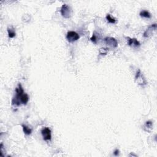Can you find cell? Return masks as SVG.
Returning <instances> with one entry per match:
<instances>
[{
    "label": "cell",
    "instance_id": "obj_1",
    "mask_svg": "<svg viewBox=\"0 0 157 157\" xmlns=\"http://www.w3.org/2000/svg\"><path fill=\"white\" fill-rule=\"evenodd\" d=\"M16 95L12 101V105L19 106L20 104H26L29 101V96L27 94L24 93L22 85L19 83L16 89Z\"/></svg>",
    "mask_w": 157,
    "mask_h": 157
},
{
    "label": "cell",
    "instance_id": "obj_2",
    "mask_svg": "<svg viewBox=\"0 0 157 157\" xmlns=\"http://www.w3.org/2000/svg\"><path fill=\"white\" fill-rule=\"evenodd\" d=\"M61 14L64 17L69 18L72 14V10L71 7L68 4H64L61 8Z\"/></svg>",
    "mask_w": 157,
    "mask_h": 157
},
{
    "label": "cell",
    "instance_id": "obj_3",
    "mask_svg": "<svg viewBox=\"0 0 157 157\" xmlns=\"http://www.w3.org/2000/svg\"><path fill=\"white\" fill-rule=\"evenodd\" d=\"M79 38H80L79 35L75 31H70L67 33L66 38L69 42H74L77 41Z\"/></svg>",
    "mask_w": 157,
    "mask_h": 157
},
{
    "label": "cell",
    "instance_id": "obj_4",
    "mask_svg": "<svg viewBox=\"0 0 157 157\" xmlns=\"http://www.w3.org/2000/svg\"><path fill=\"white\" fill-rule=\"evenodd\" d=\"M135 80L140 85H144L147 84V82H146L144 77H143V75H142L141 71H140V69L138 70L136 74Z\"/></svg>",
    "mask_w": 157,
    "mask_h": 157
},
{
    "label": "cell",
    "instance_id": "obj_5",
    "mask_svg": "<svg viewBox=\"0 0 157 157\" xmlns=\"http://www.w3.org/2000/svg\"><path fill=\"white\" fill-rule=\"evenodd\" d=\"M43 139L44 140H50L52 139V132L49 128L46 127L44 128L41 131Z\"/></svg>",
    "mask_w": 157,
    "mask_h": 157
},
{
    "label": "cell",
    "instance_id": "obj_6",
    "mask_svg": "<svg viewBox=\"0 0 157 157\" xmlns=\"http://www.w3.org/2000/svg\"><path fill=\"white\" fill-rule=\"evenodd\" d=\"M104 41L107 46L111 48H116L117 47L118 42L117 40L112 37H106L104 38Z\"/></svg>",
    "mask_w": 157,
    "mask_h": 157
},
{
    "label": "cell",
    "instance_id": "obj_7",
    "mask_svg": "<svg viewBox=\"0 0 157 157\" xmlns=\"http://www.w3.org/2000/svg\"><path fill=\"white\" fill-rule=\"evenodd\" d=\"M156 29V24H153V25H151L150 26H149L148 29L146 30L145 31V32L144 33V38H149L151 36L153 35V31H155Z\"/></svg>",
    "mask_w": 157,
    "mask_h": 157
},
{
    "label": "cell",
    "instance_id": "obj_8",
    "mask_svg": "<svg viewBox=\"0 0 157 157\" xmlns=\"http://www.w3.org/2000/svg\"><path fill=\"white\" fill-rule=\"evenodd\" d=\"M128 39V44L130 46H132V47H136L140 46V42H139L136 38H127Z\"/></svg>",
    "mask_w": 157,
    "mask_h": 157
},
{
    "label": "cell",
    "instance_id": "obj_9",
    "mask_svg": "<svg viewBox=\"0 0 157 157\" xmlns=\"http://www.w3.org/2000/svg\"><path fill=\"white\" fill-rule=\"evenodd\" d=\"M153 128V123L150 121H148V122H146L144 126V129L147 131H150Z\"/></svg>",
    "mask_w": 157,
    "mask_h": 157
},
{
    "label": "cell",
    "instance_id": "obj_10",
    "mask_svg": "<svg viewBox=\"0 0 157 157\" xmlns=\"http://www.w3.org/2000/svg\"><path fill=\"white\" fill-rule=\"evenodd\" d=\"M22 128H23V131L24 132V133L26 135H30L31 133V131H32V130L31 128H28V126H26V125H22Z\"/></svg>",
    "mask_w": 157,
    "mask_h": 157
},
{
    "label": "cell",
    "instance_id": "obj_11",
    "mask_svg": "<svg viewBox=\"0 0 157 157\" xmlns=\"http://www.w3.org/2000/svg\"><path fill=\"white\" fill-rule=\"evenodd\" d=\"M140 16L142 17L148 18V19L151 17L150 14L149 13V12L147 11V10H142V11L140 12Z\"/></svg>",
    "mask_w": 157,
    "mask_h": 157
},
{
    "label": "cell",
    "instance_id": "obj_12",
    "mask_svg": "<svg viewBox=\"0 0 157 157\" xmlns=\"http://www.w3.org/2000/svg\"><path fill=\"white\" fill-rule=\"evenodd\" d=\"M7 32H8L9 37L10 38H14L15 36H16V33H15L14 30L11 28H7Z\"/></svg>",
    "mask_w": 157,
    "mask_h": 157
},
{
    "label": "cell",
    "instance_id": "obj_13",
    "mask_svg": "<svg viewBox=\"0 0 157 157\" xmlns=\"http://www.w3.org/2000/svg\"><path fill=\"white\" fill-rule=\"evenodd\" d=\"M106 19H107V20L110 23H116V19H114V18H112L111 17V16H110V14H107V16H106Z\"/></svg>",
    "mask_w": 157,
    "mask_h": 157
},
{
    "label": "cell",
    "instance_id": "obj_14",
    "mask_svg": "<svg viewBox=\"0 0 157 157\" xmlns=\"http://www.w3.org/2000/svg\"><path fill=\"white\" fill-rule=\"evenodd\" d=\"M108 50H109V49H107V48H104V47L100 48V49H99V54L101 55H106L107 53Z\"/></svg>",
    "mask_w": 157,
    "mask_h": 157
},
{
    "label": "cell",
    "instance_id": "obj_15",
    "mask_svg": "<svg viewBox=\"0 0 157 157\" xmlns=\"http://www.w3.org/2000/svg\"><path fill=\"white\" fill-rule=\"evenodd\" d=\"M90 39H91V41L95 43V44H96V42H97V38H96V36H95V34H93L92 37V38H91Z\"/></svg>",
    "mask_w": 157,
    "mask_h": 157
},
{
    "label": "cell",
    "instance_id": "obj_16",
    "mask_svg": "<svg viewBox=\"0 0 157 157\" xmlns=\"http://www.w3.org/2000/svg\"><path fill=\"white\" fill-rule=\"evenodd\" d=\"M119 150H118V149H116V150L114 151L113 154H114L115 156H118V155H119Z\"/></svg>",
    "mask_w": 157,
    "mask_h": 157
}]
</instances>
